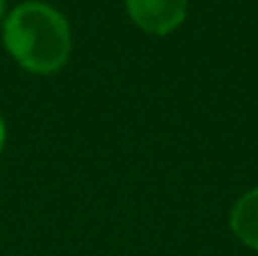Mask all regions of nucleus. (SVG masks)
Returning a JSON list of instances; mask_svg holds the SVG:
<instances>
[{"instance_id":"obj_5","label":"nucleus","mask_w":258,"mask_h":256,"mask_svg":"<svg viewBox=\"0 0 258 256\" xmlns=\"http://www.w3.org/2000/svg\"><path fill=\"white\" fill-rule=\"evenodd\" d=\"M7 12H9V3H7V0H0V23L5 21V16H7Z\"/></svg>"},{"instance_id":"obj_1","label":"nucleus","mask_w":258,"mask_h":256,"mask_svg":"<svg viewBox=\"0 0 258 256\" xmlns=\"http://www.w3.org/2000/svg\"><path fill=\"white\" fill-rule=\"evenodd\" d=\"M0 36L12 61L32 75H54L71 61V23L45 0H23L9 7L0 23Z\"/></svg>"},{"instance_id":"obj_3","label":"nucleus","mask_w":258,"mask_h":256,"mask_svg":"<svg viewBox=\"0 0 258 256\" xmlns=\"http://www.w3.org/2000/svg\"><path fill=\"white\" fill-rule=\"evenodd\" d=\"M231 234L251 252H258V186L242 193L229 211Z\"/></svg>"},{"instance_id":"obj_2","label":"nucleus","mask_w":258,"mask_h":256,"mask_svg":"<svg viewBox=\"0 0 258 256\" xmlns=\"http://www.w3.org/2000/svg\"><path fill=\"white\" fill-rule=\"evenodd\" d=\"M188 0H125L127 16L150 36H168L188 18Z\"/></svg>"},{"instance_id":"obj_4","label":"nucleus","mask_w":258,"mask_h":256,"mask_svg":"<svg viewBox=\"0 0 258 256\" xmlns=\"http://www.w3.org/2000/svg\"><path fill=\"white\" fill-rule=\"evenodd\" d=\"M5 145H7V125H5V118L0 113V154H3Z\"/></svg>"}]
</instances>
